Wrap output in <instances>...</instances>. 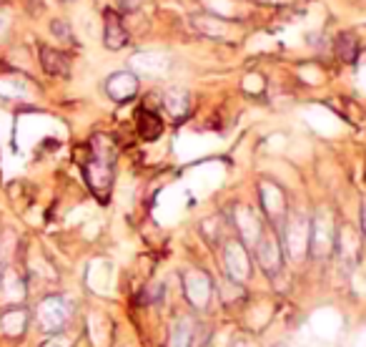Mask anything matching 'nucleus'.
I'll return each mask as SVG.
<instances>
[{"label": "nucleus", "mask_w": 366, "mask_h": 347, "mask_svg": "<svg viewBox=\"0 0 366 347\" xmlns=\"http://www.w3.org/2000/svg\"><path fill=\"white\" fill-rule=\"evenodd\" d=\"M88 162L83 164V171H86V181L91 184L93 194H96L101 202H106L111 194V186H113V164H115V146L108 136L98 133L93 136V141L88 144Z\"/></svg>", "instance_id": "nucleus-1"}, {"label": "nucleus", "mask_w": 366, "mask_h": 347, "mask_svg": "<svg viewBox=\"0 0 366 347\" xmlns=\"http://www.w3.org/2000/svg\"><path fill=\"white\" fill-rule=\"evenodd\" d=\"M336 247V231H334V217L329 212H316L309 221V255L314 260H324Z\"/></svg>", "instance_id": "nucleus-2"}, {"label": "nucleus", "mask_w": 366, "mask_h": 347, "mask_svg": "<svg viewBox=\"0 0 366 347\" xmlns=\"http://www.w3.org/2000/svg\"><path fill=\"white\" fill-rule=\"evenodd\" d=\"M223 262H226V274L234 282H246L251 277V260H248L246 244L239 239H229L223 249Z\"/></svg>", "instance_id": "nucleus-3"}, {"label": "nucleus", "mask_w": 366, "mask_h": 347, "mask_svg": "<svg viewBox=\"0 0 366 347\" xmlns=\"http://www.w3.org/2000/svg\"><path fill=\"white\" fill-rule=\"evenodd\" d=\"M183 292H186V300L196 310H203L211 302V292H213L211 277L206 272H201V269H189V272L183 274Z\"/></svg>", "instance_id": "nucleus-4"}, {"label": "nucleus", "mask_w": 366, "mask_h": 347, "mask_svg": "<svg viewBox=\"0 0 366 347\" xmlns=\"http://www.w3.org/2000/svg\"><path fill=\"white\" fill-rule=\"evenodd\" d=\"M256 257L266 274L279 272L281 264H284V249H281L279 237L271 234V231H261V237L256 242Z\"/></svg>", "instance_id": "nucleus-5"}, {"label": "nucleus", "mask_w": 366, "mask_h": 347, "mask_svg": "<svg viewBox=\"0 0 366 347\" xmlns=\"http://www.w3.org/2000/svg\"><path fill=\"white\" fill-rule=\"evenodd\" d=\"M286 252L294 260H301L309 252V219L303 217L286 219Z\"/></svg>", "instance_id": "nucleus-6"}, {"label": "nucleus", "mask_w": 366, "mask_h": 347, "mask_svg": "<svg viewBox=\"0 0 366 347\" xmlns=\"http://www.w3.org/2000/svg\"><path fill=\"white\" fill-rule=\"evenodd\" d=\"M106 93L115 104H123V101H131L138 93V75L133 71H118V73H111L108 81H106Z\"/></svg>", "instance_id": "nucleus-7"}, {"label": "nucleus", "mask_w": 366, "mask_h": 347, "mask_svg": "<svg viewBox=\"0 0 366 347\" xmlns=\"http://www.w3.org/2000/svg\"><path fill=\"white\" fill-rule=\"evenodd\" d=\"M128 43V30L123 25V18L118 11L108 8L103 13V46L108 51H120V48Z\"/></svg>", "instance_id": "nucleus-8"}, {"label": "nucleus", "mask_w": 366, "mask_h": 347, "mask_svg": "<svg viewBox=\"0 0 366 347\" xmlns=\"http://www.w3.org/2000/svg\"><path fill=\"white\" fill-rule=\"evenodd\" d=\"M234 224H236V229H239L244 244H256L258 237H261V231H263L258 217L253 214L248 207H236L234 209Z\"/></svg>", "instance_id": "nucleus-9"}, {"label": "nucleus", "mask_w": 366, "mask_h": 347, "mask_svg": "<svg viewBox=\"0 0 366 347\" xmlns=\"http://www.w3.org/2000/svg\"><path fill=\"white\" fill-rule=\"evenodd\" d=\"M131 63H133V68L151 75V78H158V75H163L168 68H171L168 56H163V53H136Z\"/></svg>", "instance_id": "nucleus-10"}, {"label": "nucleus", "mask_w": 366, "mask_h": 347, "mask_svg": "<svg viewBox=\"0 0 366 347\" xmlns=\"http://www.w3.org/2000/svg\"><path fill=\"white\" fill-rule=\"evenodd\" d=\"M261 204H263V212H266L274 221L279 219L281 214H286V199H284V191H281L276 184L263 181L261 184Z\"/></svg>", "instance_id": "nucleus-11"}, {"label": "nucleus", "mask_w": 366, "mask_h": 347, "mask_svg": "<svg viewBox=\"0 0 366 347\" xmlns=\"http://www.w3.org/2000/svg\"><path fill=\"white\" fill-rule=\"evenodd\" d=\"M40 63H43V71L51 75H61V78L70 75L68 56L56 51V48H51V46H40Z\"/></svg>", "instance_id": "nucleus-12"}, {"label": "nucleus", "mask_w": 366, "mask_h": 347, "mask_svg": "<svg viewBox=\"0 0 366 347\" xmlns=\"http://www.w3.org/2000/svg\"><path fill=\"white\" fill-rule=\"evenodd\" d=\"M136 126H138V133H141V139L144 141H156L160 133H163V121H160V116L151 109L138 111Z\"/></svg>", "instance_id": "nucleus-13"}, {"label": "nucleus", "mask_w": 366, "mask_h": 347, "mask_svg": "<svg viewBox=\"0 0 366 347\" xmlns=\"http://www.w3.org/2000/svg\"><path fill=\"white\" fill-rule=\"evenodd\" d=\"M163 106H166L168 116H171L173 121H183L191 111V99H189V93L181 91V88H171V91L166 93V99H163Z\"/></svg>", "instance_id": "nucleus-14"}, {"label": "nucleus", "mask_w": 366, "mask_h": 347, "mask_svg": "<svg viewBox=\"0 0 366 347\" xmlns=\"http://www.w3.org/2000/svg\"><path fill=\"white\" fill-rule=\"evenodd\" d=\"M194 337V322L189 317H178L168 335V347H189Z\"/></svg>", "instance_id": "nucleus-15"}, {"label": "nucleus", "mask_w": 366, "mask_h": 347, "mask_svg": "<svg viewBox=\"0 0 366 347\" xmlns=\"http://www.w3.org/2000/svg\"><path fill=\"white\" fill-rule=\"evenodd\" d=\"M336 56L341 63H354L359 56V41L351 33H341L336 38Z\"/></svg>", "instance_id": "nucleus-16"}, {"label": "nucleus", "mask_w": 366, "mask_h": 347, "mask_svg": "<svg viewBox=\"0 0 366 347\" xmlns=\"http://www.w3.org/2000/svg\"><path fill=\"white\" fill-rule=\"evenodd\" d=\"M336 244H339V252H341L343 260H351V262L356 260V255H359V239H356L354 229L343 226V229L339 231Z\"/></svg>", "instance_id": "nucleus-17"}, {"label": "nucleus", "mask_w": 366, "mask_h": 347, "mask_svg": "<svg viewBox=\"0 0 366 347\" xmlns=\"http://www.w3.org/2000/svg\"><path fill=\"white\" fill-rule=\"evenodd\" d=\"M53 33H56L58 38H63V41L73 43V33H70L68 23H63V20H53Z\"/></svg>", "instance_id": "nucleus-18"}, {"label": "nucleus", "mask_w": 366, "mask_h": 347, "mask_svg": "<svg viewBox=\"0 0 366 347\" xmlns=\"http://www.w3.org/2000/svg\"><path fill=\"white\" fill-rule=\"evenodd\" d=\"M364 231H366V204H364Z\"/></svg>", "instance_id": "nucleus-19"}]
</instances>
